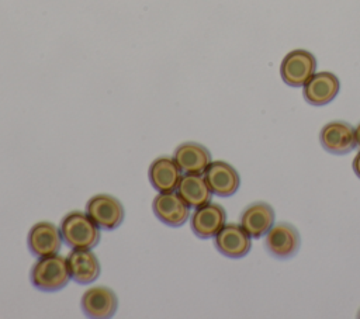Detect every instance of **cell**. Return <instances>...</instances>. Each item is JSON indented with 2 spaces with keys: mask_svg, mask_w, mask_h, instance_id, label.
Masks as SVG:
<instances>
[{
  "mask_svg": "<svg viewBox=\"0 0 360 319\" xmlns=\"http://www.w3.org/2000/svg\"><path fill=\"white\" fill-rule=\"evenodd\" d=\"M354 136H356V145L360 148V124L354 128Z\"/></svg>",
  "mask_w": 360,
  "mask_h": 319,
  "instance_id": "20",
  "label": "cell"
},
{
  "mask_svg": "<svg viewBox=\"0 0 360 319\" xmlns=\"http://www.w3.org/2000/svg\"><path fill=\"white\" fill-rule=\"evenodd\" d=\"M250 237L252 236L240 225L225 223L214 236V245L222 256L229 259H240L250 252Z\"/></svg>",
  "mask_w": 360,
  "mask_h": 319,
  "instance_id": "8",
  "label": "cell"
},
{
  "mask_svg": "<svg viewBox=\"0 0 360 319\" xmlns=\"http://www.w3.org/2000/svg\"><path fill=\"white\" fill-rule=\"evenodd\" d=\"M70 273L68 261L60 254H51L38 257L30 271L31 284L44 292H55L68 285Z\"/></svg>",
  "mask_w": 360,
  "mask_h": 319,
  "instance_id": "2",
  "label": "cell"
},
{
  "mask_svg": "<svg viewBox=\"0 0 360 319\" xmlns=\"http://www.w3.org/2000/svg\"><path fill=\"white\" fill-rule=\"evenodd\" d=\"M63 243L70 249H93L100 242L98 225L82 211L68 212L59 225Z\"/></svg>",
  "mask_w": 360,
  "mask_h": 319,
  "instance_id": "1",
  "label": "cell"
},
{
  "mask_svg": "<svg viewBox=\"0 0 360 319\" xmlns=\"http://www.w3.org/2000/svg\"><path fill=\"white\" fill-rule=\"evenodd\" d=\"M359 318H360V312H359Z\"/></svg>",
  "mask_w": 360,
  "mask_h": 319,
  "instance_id": "21",
  "label": "cell"
},
{
  "mask_svg": "<svg viewBox=\"0 0 360 319\" xmlns=\"http://www.w3.org/2000/svg\"><path fill=\"white\" fill-rule=\"evenodd\" d=\"M66 261L70 278L77 284H90L100 275V261L91 249H73Z\"/></svg>",
  "mask_w": 360,
  "mask_h": 319,
  "instance_id": "15",
  "label": "cell"
},
{
  "mask_svg": "<svg viewBox=\"0 0 360 319\" xmlns=\"http://www.w3.org/2000/svg\"><path fill=\"white\" fill-rule=\"evenodd\" d=\"M62 236L59 228L48 221L37 222L31 226L27 235L28 250L35 257L56 254L62 246Z\"/></svg>",
  "mask_w": 360,
  "mask_h": 319,
  "instance_id": "7",
  "label": "cell"
},
{
  "mask_svg": "<svg viewBox=\"0 0 360 319\" xmlns=\"http://www.w3.org/2000/svg\"><path fill=\"white\" fill-rule=\"evenodd\" d=\"M302 87L305 101L319 107L330 103L338 96L340 83L338 76L332 72H318L314 73Z\"/></svg>",
  "mask_w": 360,
  "mask_h": 319,
  "instance_id": "13",
  "label": "cell"
},
{
  "mask_svg": "<svg viewBox=\"0 0 360 319\" xmlns=\"http://www.w3.org/2000/svg\"><path fill=\"white\" fill-rule=\"evenodd\" d=\"M316 59L305 49H294L288 52L280 65L283 82L291 87H302L315 73Z\"/></svg>",
  "mask_w": 360,
  "mask_h": 319,
  "instance_id": "3",
  "label": "cell"
},
{
  "mask_svg": "<svg viewBox=\"0 0 360 319\" xmlns=\"http://www.w3.org/2000/svg\"><path fill=\"white\" fill-rule=\"evenodd\" d=\"M181 170L173 157L159 156L156 157L148 170V177L152 187L159 193L174 191L181 178Z\"/></svg>",
  "mask_w": 360,
  "mask_h": 319,
  "instance_id": "17",
  "label": "cell"
},
{
  "mask_svg": "<svg viewBox=\"0 0 360 319\" xmlns=\"http://www.w3.org/2000/svg\"><path fill=\"white\" fill-rule=\"evenodd\" d=\"M176 190L190 208H198L211 202L212 191L201 174L181 176Z\"/></svg>",
  "mask_w": 360,
  "mask_h": 319,
  "instance_id": "18",
  "label": "cell"
},
{
  "mask_svg": "<svg viewBox=\"0 0 360 319\" xmlns=\"http://www.w3.org/2000/svg\"><path fill=\"white\" fill-rule=\"evenodd\" d=\"M155 216L167 226H181L190 218V207L176 191L159 193L152 201Z\"/></svg>",
  "mask_w": 360,
  "mask_h": 319,
  "instance_id": "6",
  "label": "cell"
},
{
  "mask_svg": "<svg viewBox=\"0 0 360 319\" xmlns=\"http://www.w3.org/2000/svg\"><path fill=\"white\" fill-rule=\"evenodd\" d=\"M86 214L98 225L100 229H117L125 216L120 200L110 194H96L86 204Z\"/></svg>",
  "mask_w": 360,
  "mask_h": 319,
  "instance_id": "4",
  "label": "cell"
},
{
  "mask_svg": "<svg viewBox=\"0 0 360 319\" xmlns=\"http://www.w3.org/2000/svg\"><path fill=\"white\" fill-rule=\"evenodd\" d=\"M301 245V237L295 226L288 222L273 225L264 237L266 250L276 259L292 257Z\"/></svg>",
  "mask_w": 360,
  "mask_h": 319,
  "instance_id": "5",
  "label": "cell"
},
{
  "mask_svg": "<svg viewBox=\"0 0 360 319\" xmlns=\"http://www.w3.org/2000/svg\"><path fill=\"white\" fill-rule=\"evenodd\" d=\"M80 308L87 318L107 319L115 315L118 298L111 288L91 287L82 295Z\"/></svg>",
  "mask_w": 360,
  "mask_h": 319,
  "instance_id": "10",
  "label": "cell"
},
{
  "mask_svg": "<svg viewBox=\"0 0 360 319\" xmlns=\"http://www.w3.org/2000/svg\"><path fill=\"white\" fill-rule=\"evenodd\" d=\"M173 159L184 174H202L212 162L210 150L197 142L180 143L174 149Z\"/></svg>",
  "mask_w": 360,
  "mask_h": 319,
  "instance_id": "14",
  "label": "cell"
},
{
  "mask_svg": "<svg viewBox=\"0 0 360 319\" xmlns=\"http://www.w3.org/2000/svg\"><path fill=\"white\" fill-rule=\"evenodd\" d=\"M274 209L264 201L249 204L240 215V226L255 239L266 235L274 223Z\"/></svg>",
  "mask_w": 360,
  "mask_h": 319,
  "instance_id": "16",
  "label": "cell"
},
{
  "mask_svg": "<svg viewBox=\"0 0 360 319\" xmlns=\"http://www.w3.org/2000/svg\"><path fill=\"white\" fill-rule=\"evenodd\" d=\"M204 178L212 194L218 197H231L240 185L239 173L224 160L211 162L204 171Z\"/></svg>",
  "mask_w": 360,
  "mask_h": 319,
  "instance_id": "11",
  "label": "cell"
},
{
  "mask_svg": "<svg viewBox=\"0 0 360 319\" xmlns=\"http://www.w3.org/2000/svg\"><path fill=\"white\" fill-rule=\"evenodd\" d=\"M322 148L332 155H346L356 145L354 128L345 121H330L325 124L319 132Z\"/></svg>",
  "mask_w": 360,
  "mask_h": 319,
  "instance_id": "9",
  "label": "cell"
},
{
  "mask_svg": "<svg viewBox=\"0 0 360 319\" xmlns=\"http://www.w3.org/2000/svg\"><path fill=\"white\" fill-rule=\"evenodd\" d=\"M226 212L222 205L208 202L195 208L190 218V228L193 233L200 239L214 237L225 225Z\"/></svg>",
  "mask_w": 360,
  "mask_h": 319,
  "instance_id": "12",
  "label": "cell"
},
{
  "mask_svg": "<svg viewBox=\"0 0 360 319\" xmlns=\"http://www.w3.org/2000/svg\"><path fill=\"white\" fill-rule=\"evenodd\" d=\"M352 166H353V171H354V174L360 178V152L354 156Z\"/></svg>",
  "mask_w": 360,
  "mask_h": 319,
  "instance_id": "19",
  "label": "cell"
}]
</instances>
